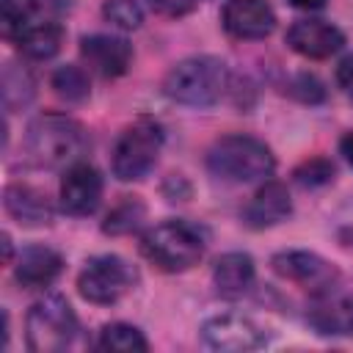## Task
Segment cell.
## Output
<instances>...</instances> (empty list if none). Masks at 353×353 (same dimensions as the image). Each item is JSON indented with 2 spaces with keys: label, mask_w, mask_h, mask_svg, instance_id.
<instances>
[{
  "label": "cell",
  "mask_w": 353,
  "mask_h": 353,
  "mask_svg": "<svg viewBox=\"0 0 353 353\" xmlns=\"http://www.w3.org/2000/svg\"><path fill=\"white\" fill-rule=\"evenodd\" d=\"M25 149L41 168H69L88 149V132L66 113H41L28 124Z\"/></svg>",
  "instance_id": "obj_1"
},
{
  "label": "cell",
  "mask_w": 353,
  "mask_h": 353,
  "mask_svg": "<svg viewBox=\"0 0 353 353\" xmlns=\"http://www.w3.org/2000/svg\"><path fill=\"white\" fill-rule=\"evenodd\" d=\"M207 248V232L199 223L190 221H163L143 232L141 237V254L165 273H182L190 270Z\"/></svg>",
  "instance_id": "obj_2"
},
{
  "label": "cell",
  "mask_w": 353,
  "mask_h": 353,
  "mask_svg": "<svg viewBox=\"0 0 353 353\" xmlns=\"http://www.w3.org/2000/svg\"><path fill=\"white\" fill-rule=\"evenodd\" d=\"M229 85V66L215 55H193L171 66L163 80V91L171 102L190 108L215 105Z\"/></svg>",
  "instance_id": "obj_3"
},
{
  "label": "cell",
  "mask_w": 353,
  "mask_h": 353,
  "mask_svg": "<svg viewBox=\"0 0 353 353\" xmlns=\"http://www.w3.org/2000/svg\"><path fill=\"white\" fill-rule=\"evenodd\" d=\"M207 168L223 182L268 179L276 168L270 146L251 135H223L207 152Z\"/></svg>",
  "instance_id": "obj_4"
},
{
  "label": "cell",
  "mask_w": 353,
  "mask_h": 353,
  "mask_svg": "<svg viewBox=\"0 0 353 353\" xmlns=\"http://www.w3.org/2000/svg\"><path fill=\"white\" fill-rule=\"evenodd\" d=\"M28 347L36 353L66 350L77 336V314L63 295L39 298L25 317Z\"/></svg>",
  "instance_id": "obj_5"
},
{
  "label": "cell",
  "mask_w": 353,
  "mask_h": 353,
  "mask_svg": "<svg viewBox=\"0 0 353 353\" xmlns=\"http://www.w3.org/2000/svg\"><path fill=\"white\" fill-rule=\"evenodd\" d=\"M163 149V130L157 121L152 119H138L130 127L121 130V135L116 138L113 146V157H110V168L113 176L121 182H138L143 179Z\"/></svg>",
  "instance_id": "obj_6"
},
{
  "label": "cell",
  "mask_w": 353,
  "mask_h": 353,
  "mask_svg": "<svg viewBox=\"0 0 353 353\" xmlns=\"http://www.w3.org/2000/svg\"><path fill=\"white\" fill-rule=\"evenodd\" d=\"M135 284H138L135 268L116 254L91 256L77 273V292L88 303H97V306L119 303Z\"/></svg>",
  "instance_id": "obj_7"
},
{
  "label": "cell",
  "mask_w": 353,
  "mask_h": 353,
  "mask_svg": "<svg viewBox=\"0 0 353 353\" xmlns=\"http://www.w3.org/2000/svg\"><path fill=\"white\" fill-rule=\"evenodd\" d=\"M201 336L215 350H256L268 342V328L240 312H223L201 325Z\"/></svg>",
  "instance_id": "obj_8"
},
{
  "label": "cell",
  "mask_w": 353,
  "mask_h": 353,
  "mask_svg": "<svg viewBox=\"0 0 353 353\" xmlns=\"http://www.w3.org/2000/svg\"><path fill=\"white\" fill-rule=\"evenodd\" d=\"M306 323L320 336H353V292L336 287L312 292Z\"/></svg>",
  "instance_id": "obj_9"
},
{
  "label": "cell",
  "mask_w": 353,
  "mask_h": 353,
  "mask_svg": "<svg viewBox=\"0 0 353 353\" xmlns=\"http://www.w3.org/2000/svg\"><path fill=\"white\" fill-rule=\"evenodd\" d=\"M270 265L281 279L301 284L309 292H320V290L334 287L336 276H339L336 268L314 251H281L270 259Z\"/></svg>",
  "instance_id": "obj_10"
},
{
  "label": "cell",
  "mask_w": 353,
  "mask_h": 353,
  "mask_svg": "<svg viewBox=\"0 0 353 353\" xmlns=\"http://www.w3.org/2000/svg\"><path fill=\"white\" fill-rule=\"evenodd\" d=\"M80 58L88 72L110 80L121 77L132 63V44L121 36L110 33H91L80 39Z\"/></svg>",
  "instance_id": "obj_11"
},
{
  "label": "cell",
  "mask_w": 353,
  "mask_h": 353,
  "mask_svg": "<svg viewBox=\"0 0 353 353\" xmlns=\"http://www.w3.org/2000/svg\"><path fill=\"white\" fill-rule=\"evenodd\" d=\"M342 44H345V33L328 19L309 17V19L292 22L287 28V47L312 61L331 58L334 52L342 50Z\"/></svg>",
  "instance_id": "obj_12"
},
{
  "label": "cell",
  "mask_w": 353,
  "mask_h": 353,
  "mask_svg": "<svg viewBox=\"0 0 353 353\" xmlns=\"http://www.w3.org/2000/svg\"><path fill=\"white\" fill-rule=\"evenodd\" d=\"M221 25L232 39L256 41L273 33L276 14L265 0H226L221 11Z\"/></svg>",
  "instance_id": "obj_13"
},
{
  "label": "cell",
  "mask_w": 353,
  "mask_h": 353,
  "mask_svg": "<svg viewBox=\"0 0 353 353\" xmlns=\"http://www.w3.org/2000/svg\"><path fill=\"white\" fill-rule=\"evenodd\" d=\"M102 201V176L91 163H72L61 179V210L69 215H91Z\"/></svg>",
  "instance_id": "obj_14"
},
{
  "label": "cell",
  "mask_w": 353,
  "mask_h": 353,
  "mask_svg": "<svg viewBox=\"0 0 353 353\" xmlns=\"http://www.w3.org/2000/svg\"><path fill=\"white\" fill-rule=\"evenodd\" d=\"M290 212H292V199L287 188L276 179H265L259 190L251 196V201L243 207V223L248 229H270L287 221Z\"/></svg>",
  "instance_id": "obj_15"
},
{
  "label": "cell",
  "mask_w": 353,
  "mask_h": 353,
  "mask_svg": "<svg viewBox=\"0 0 353 353\" xmlns=\"http://www.w3.org/2000/svg\"><path fill=\"white\" fill-rule=\"evenodd\" d=\"M63 270V256L50 245H28L17 256L14 279L22 290H44Z\"/></svg>",
  "instance_id": "obj_16"
},
{
  "label": "cell",
  "mask_w": 353,
  "mask_h": 353,
  "mask_svg": "<svg viewBox=\"0 0 353 353\" xmlns=\"http://www.w3.org/2000/svg\"><path fill=\"white\" fill-rule=\"evenodd\" d=\"M3 207L22 226H44V223L52 221L50 196L44 190L33 188V185H22V182L8 185L6 193H3Z\"/></svg>",
  "instance_id": "obj_17"
},
{
  "label": "cell",
  "mask_w": 353,
  "mask_h": 353,
  "mask_svg": "<svg viewBox=\"0 0 353 353\" xmlns=\"http://www.w3.org/2000/svg\"><path fill=\"white\" fill-rule=\"evenodd\" d=\"M254 276H256L254 259L248 254H243V251L223 254L212 268V284H215L218 295H223V298L245 295L251 290V284H254Z\"/></svg>",
  "instance_id": "obj_18"
},
{
  "label": "cell",
  "mask_w": 353,
  "mask_h": 353,
  "mask_svg": "<svg viewBox=\"0 0 353 353\" xmlns=\"http://www.w3.org/2000/svg\"><path fill=\"white\" fill-rule=\"evenodd\" d=\"M61 41H63V28L58 22H50V19H33L17 39V50L25 55V58H33V61H47L52 58L58 50H61Z\"/></svg>",
  "instance_id": "obj_19"
},
{
  "label": "cell",
  "mask_w": 353,
  "mask_h": 353,
  "mask_svg": "<svg viewBox=\"0 0 353 353\" xmlns=\"http://www.w3.org/2000/svg\"><path fill=\"white\" fill-rule=\"evenodd\" d=\"M94 347L97 350H119V353H143V350H149V342L130 323H108V325H102Z\"/></svg>",
  "instance_id": "obj_20"
},
{
  "label": "cell",
  "mask_w": 353,
  "mask_h": 353,
  "mask_svg": "<svg viewBox=\"0 0 353 353\" xmlns=\"http://www.w3.org/2000/svg\"><path fill=\"white\" fill-rule=\"evenodd\" d=\"M146 221V204L138 196H124L105 218L102 232L105 234H130Z\"/></svg>",
  "instance_id": "obj_21"
},
{
  "label": "cell",
  "mask_w": 353,
  "mask_h": 353,
  "mask_svg": "<svg viewBox=\"0 0 353 353\" xmlns=\"http://www.w3.org/2000/svg\"><path fill=\"white\" fill-rule=\"evenodd\" d=\"M52 91L66 99V102H83L88 94H91V83H88V69L83 66H74V63H66V66H58L52 72Z\"/></svg>",
  "instance_id": "obj_22"
},
{
  "label": "cell",
  "mask_w": 353,
  "mask_h": 353,
  "mask_svg": "<svg viewBox=\"0 0 353 353\" xmlns=\"http://www.w3.org/2000/svg\"><path fill=\"white\" fill-rule=\"evenodd\" d=\"M33 77L25 66H17V63H6V72H3V102H6V110H14L19 105H28L33 99Z\"/></svg>",
  "instance_id": "obj_23"
},
{
  "label": "cell",
  "mask_w": 353,
  "mask_h": 353,
  "mask_svg": "<svg viewBox=\"0 0 353 353\" xmlns=\"http://www.w3.org/2000/svg\"><path fill=\"white\" fill-rule=\"evenodd\" d=\"M39 11V0H3V36L14 41Z\"/></svg>",
  "instance_id": "obj_24"
},
{
  "label": "cell",
  "mask_w": 353,
  "mask_h": 353,
  "mask_svg": "<svg viewBox=\"0 0 353 353\" xmlns=\"http://www.w3.org/2000/svg\"><path fill=\"white\" fill-rule=\"evenodd\" d=\"M102 17L121 30H135L143 22V8L138 0H108L102 6Z\"/></svg>",
  "instance_id": "obj_25"
},
{
  "label": "cell",
  "mask_w": 353,
  "mask_h": 353,
  "mask_svg": "<svg viewBox=\"0 0 353 353\" xmlns=\"http://www.w3.org/2000/svg\"><path fill=\"white\" fill-rule=\"evenodd\" d=\"M292 176H295V182H298L301 188H320V185H328V182L334 179V163H331L328 157L317 154V157L303 160V163L292 171Z\"/></svg>",
  "instance_id": "obj_26"
},
{
  "label": "cell",
  "mask_w": 353,
  "mask_h": 353,
  "mask_svg": "<svg viewBox=\"0 0 353 353\" xmlns=\"http://www.w3.org/2000/svg\"><path fill=\"white\" fill-rule=\"evenodd\" d=\"M331 232L342 248L353 251V196H347L331 218Z\"/></svg>",
  "instance_id": "obj_27"
},
{
  "label": "cell",
  "mask_w": 353,
  "mask_h": 353,
  "mask_svg": "<svg viewBox=\"0 0 353 353\" xmlns=\"http://www.w3.org/2000/svg\"><path fill=\"white\" fill-rule=\"evenodd\" d=\"M292 94H298L303 102H320L325 91H323V85H320L317 77H312V74H298L295 83H292Z\"/></svg>",
  "instance_id": "obj_28"
},
{
  "label": "cell",
  "mask_w": 353,
  "mask_h": 353,
  "mask_svg": "<svg viewBox=\"0 0 353 353\" xmlns=\"http://www.w3.org/2000/svg\"><path fill=\"white\" fill-rule=\"evenodd\" d=\"M149 8L160 17H185L196 8V0H149Z\"/></svg>",
  "instance_id": "obj_29"
},
{
  "label": "cell",
  "mask_w": 353,
  "mask_h": 353,
  "mask_svg": "<svg viewBox=\"0 0 353 353\" xmlns=\"http://www.w3.org/2000/svg\"><path fill=\"white\" fill-rule=\"evenodd\" d=\"M336 83L347 97H353V52L336 63Z\"/></svg>",
  "instance_id": "obj_30"
},
{
  "label": "cell",
  "mask_w": 353,
  "mask_h": 353,
  "mask_svg": "<svg viewBox=\"0 0 353 353\" xmlns=\"http://www.w3.org/2000/svg\"><path fill=\"white\" fill-rule=\"evenodd\" d=\"M339 152H342V157L353 165V130L342 135V141H339Z\"/></svg>",
  "instance_id": "obj_31"
},
{
  "label": "cell",
  "mask_w": 353,
  "mask_h": 353,
  "mask_svg": "<svg viewBox=\"0 0 353 353\" xmlns=\"http://www.w3.org/2000/svg\"><path fill=\"white\" fill-rule=\"evenodd\" d=\"M295 8H303V11H317L325 6V0H290Z\"/></svg>",
  "instance_id": "obj_32"
},
{
  "label": "cell",
  "mask_w": 353,
  "mask_h": 353,
  "mask_svg": "<svg viewBox=\"0 0 353 353\" xmlns=\"http://www.w3.org/2000/svg\"><path fill=\"white\" fill-rule=\"evenodd\" d=\"M3 248H6V262H11V237L3 234Z\"/></svg>",
  "instance_id": "obj_33"
}]
</instances>
